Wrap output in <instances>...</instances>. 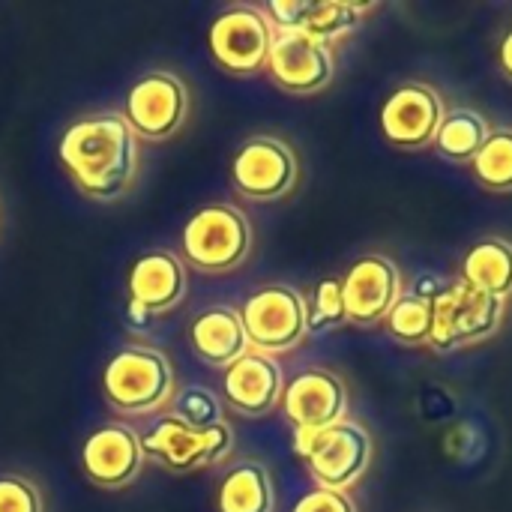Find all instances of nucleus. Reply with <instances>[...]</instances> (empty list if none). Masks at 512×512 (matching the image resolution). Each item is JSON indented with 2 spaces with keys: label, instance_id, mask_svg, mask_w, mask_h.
<instances>
[{
  "label": "nucleus",
  "instance_id": "25",
  "mask_svg": "<svg viewBox=\"0 0 512 512\" xmlns=\"http://www.w3.org/2000/svg\"><path fill=\"white\" fill-rule=\"evenodd\" d=\"M309 312V333H327L345 324V297H342V279L327 276L315 285L312 303H306Z\"/></svg>",
  "mask_w": 512,
  "mask_h": 512
},
{
  "label": "nucleus",
  "instance_id": "21",
  "mask_svg": "<svg viewBox=\"0 0 512 512\" xmlns=\"http://www.w3.org/2000/svg\"><path fill=\"white\" fill-rule=\"evenodd\" d=\"M219 512H273V483L267 468L243 462L228 471L216 498Z\"/></svg>",
  "mask_w": 512,
  "mask_h": 512
},
{
  "label": "nucleus",
  "instance_id": "19",
  "mask_svg": "<svg viewBox=\"0 0 512 512\" xmlns=\"http://www.w3.org/2000/svg\"><path fill=\"white\" fill-rule=\"evenodd\" d=\"M462 279L477 291L507 303L512 297V243L504 237H486L474 243L462 261Z\"/></svg>",
  "mask_w": 512,
  "mask_h": 512
},
{
  "label": "nucleus",
  "instance_id": "26",
  "mask_svg": "<svg viewBox=\"0 0 512 512\" xmlns=\"http://www.w3.org/2000/svg\"><path fill=\"white\" fill-rule=\"evenodd\" d=\"M174 417H180L186 426L192 429H213L222 423V405L219 399L204 390V387H186L177 399H174Z\"/></svg>",
  "mask_w": 512,
  "mask_h": 512
},
{
  "label": "nucleus",
  "instance_id": "11",
  "mask_svg": "<svg viewBox=\"0 0 512 512\" xmlns=\"http://www.w3.org/2000/svg\"><path fill=\"white\" fill-rule=\"evenodd\" d=\"M186 87L171 72H150L132 84L123 102V120L135 135L168 138L180 129L186 117Z\"/></svg>",
  "mask_w": 512,
  "mask_h": 512
},
{
  "label": "nucleus",
  "instance_id": "28",
  "mask_svg": "<svg viewBox=\"0 0 512 512\" xmlns=\"http://www.w3.org/2000/svg\"><path fill=\"white\" fill-rule=\"evenodd\" d=\"M309 6V0H273L264 6V15L270 18L273 30H303Z\"/></svg>",
  "mask_w": 512,
  "mask_h": 512
},
{
  "label": "nucleus",
  "instance_id": "18",
  "mask_svg": "<svg viewBox=\"0 0 512 512\" xmlns=\"http://www.w3.org/2000/svg\"><path fill=\"white\" fill-rule=\"evenodd\" d=\"M189 339L195 354L210 363V366H231L237 363L243 354H249V336L243 327L240 312L228 309V306H216L201 312L192 327H189Z\"/></svg>",
  "mask_w": 512,
  "mask_h": 512
},
{
  "label": "nucleus",
  "instance_id": "27",
  "mask_svg": "<svg viewBox=\"0 0 512 512\" xmlns=\"http://www.w3.org/2000/svg\"><path fill=\"white\" fill-rule=\"evenodd\" d=\"M0 512H42L39 492L21 477H0Z\"/></svg>",
  "mask_w": 512,
  "mask_h": 512
},
{
  "label": "nucleus",
  "instance_id": "23",
  "mask_svg": "<svg viewBox=\"0 0 512 512\" xmlns=\"http://www.w3.org/2000/svg\"><path fill=\"white\" fill-rule=\"evenodd\" d=\"M384 321L402 345H429L432 339V303L414 294H402Z\"/></svg>",
  "mask_w": 512,
  "mask_h": 512
},
{
  "label": "nucleus",
  "instance_id": "10",
  "mask_svg": "<svg viewBox=\"0 0 512 512\" xmlns=\"http://www.w3.org/2000/svg\"><path fill=\"white\" fill-rule=\"evenodd\" d=\"M444 114V99L435 87L408 81L384 99L381 132L390 144L405 150L429 147L438 135Z\"/></svg>",
  "mask_w": 512,
  "mask_h": 512
},
{
  "label": "nucleus",
  "instance_id": "24",
  "mask_svg": "<svg viewBox=\"0 0 512 512\" xmlns=\"http://www.w3.org/2000/svg\"><path fill=\"white\" fill-rule=\"evenodd\" d=\"M369 6H357V3H339V0H324V3H312L309 15L303 21V30L330 45L333 39H342L345 33H351L360 24V12Z\"/></svg>",
  "mask_w": 512,
  "mask_h": 512
},
{
  "label": "nucleus",
  "instance_id": "8",
  "mask_svg": "<svg viewBox=\"0 0 512 512\" xmlns=\"http://www.w3.org/2000/svg\"><path fill=\"white\" fill-rule=\"evenodd\" d=\"M210 54L228 72H258L267 66L273 45V24L255 6H231L210 27Z\"/></svg>",
  "mask_w": 512,
  "mask_h": 512
},
{
  "label": "nucleus",
  "instance_id": "12",
  "mask_svg": "<svg viewBox=\"0 0 512 512\" xmlns=\"http://www.w3.org/2000/svg\"><path fill=\"white\" fill-rule=\"evenodd\" d=\"M231 177L243 195L273 201L297 183V156L279 138H249L231 162Z\"/></svg>",
  "mask_w": 512,
  "mask_h": 512
},
{
  "label": "nucleus",
  "instance_id": "16",
  "mask_svg": "<svg viewBox=\"0 0 512 512\" xmlns=\"http://www.w3.org/2000/svg\"><path fill=\"white\" fill-rule=\"evenodd\" d=\"M225 399L243 414H267L282 402L285 378L270 354L249 351L225 369Z\"/></svg>",
  "mask_w": 512,
  "mask_h": 512
},
{
  "label": "nucleus",
  "instance_id": "17",
  "mask_svg": "<svg viewBox=\"0 0 512 512\" xmlns=\"http://www.w3.org/2000/svg\"><path fill=\"white\" fill-rule=\"evenodd\" d=\"M186 288V270L171 252H147L129 270V300L159 315L171 309Z\"/></svg>",
  "mask_w": 512,
  "mask_h": 512
},
{
  "label": "nucleus",
  "instance_id": "9",
  "mask_svg": "<svg viewBox=\"0 0 512 512\" xmlns=\"http://www.w3.org/2000/svg\"><path fill=\"white\" fill-rule=\"evenodd\" d=\"M267 69L282 90L309 96L333 81L336 63L330 45L312 39L306 30H273Z\"/></svg>",
  "mask_w": 512,
  "mask_h": 512
},
{
  "label": "nucleus",
  "instance_id": "15",
  "mask_svg": "<svg viewBox=\"0 0 512 512\" xmlns=\"http://www.w3.org/2000/svg\"><path fill=\"white\" fill-rule=\"evenodd\" d=\"M84 471L99 486H126L138 477L144 450L132 429L126 426H102L96 429L81 450Z\"/></svg>",
  "mask_w": 512,
  "mask_h": 512
},
{
  "label": "nucleus",
  "instance_id": "3",
  "mask_svg": "<svg viewBox=\"0 0 512 512\" xmlns=\"http://www.w3.org/2000/svg\"><path fill=\"white\" fill-rule=\"evenodd\" d=\"M504 321V303L477 291L465 279L447 282V288L432 300V339L435 351H456L477 345L498 333Z\"/></svg>",
  "mask_w": 512,
  "mask_h": 512
},
{
  "label": "nucleus",
  "instance_id": "20",
  "mask_svg": "<svg viewBox=\"0 0 512 512\" xmlns=\"http://www.w3.org/2000/svg\"><path fill=\"white\" fill-rule=\"evenodd\" d=\"M489 135H492V126L480 111L453 108V111L444 114L432 144L450 162H471L480 153V147L486 144Z\"/></svg>",
  "mask_w": 512,
  "mask_h": 512
},
{
  "label": "nucleus",
  "instance_id": "5",
  "mask_svg": "<svg viewBox=\"0 0 512 512\" xmlns=\"http://www.w3.org/2000/svg\"><path fill=\"white\" fill-rule=\"evenodd\" d=\"M102 387L111 405L129 414H147L168 402L174 378L171 366L159 351L123 348L102 372Z\"/></svg>",
  "mask_w": 512,
  "mask_h": 512
},
{
  "label": "nucleus",
  "instance_id": "2",
  "mask_svg": "<svg viewBox=\"0 0 512 512\" xmlns=\"http://www.w3.org/2000/svg\"><path fill=\"white\" fill-rule=\"evenodd\" d=\"M294 450L300 459H306L321 489L333 492L351 489L369 471L375 453L372 435L348 417L324 429H297Z\"/></svg>",
  "mask_w": 512,
  "mask_h": 512
},
{
  "label": "nucleus",
  "instance_id": "30",
  "mask_svg": "<svg viewBox=\"0 0 512 512\" xmlns=\"http://www.w3.org/2000/svg\"><path fill=\"white\" fill-rule=\"evenodd\" d=\"M447 288V282L441 279V276H435V273H423V276H417V282H414V297H420V300H435L441 291Z\"/></svg>",
  "mask_w": 512,
  "mask_h": 512
},
{
  "label": "nucleus",
  "instance_id": "22",
  "mask_svg": "<svg viewBox=\"0 0 512 512\" xmlns=\"http://www.w3.org/2000/svg\"><path fill=\"white\" fill-rule=\"evenodd\" d=\"M471 171L489 192H512V129H492L480 153L471 159Z\"/></svg>",
  "mask_w": 512,
  "mask_h": 512
},
{
  "label": "nucleus",
  "instance_id": "4",
  "mask_svg": "<svg viewBox=\"0 0 512 512\" xmlns=\"http://www.w3.org/2000/svg\"><path fill=\"white\" fill-rule=\"evenodd\" d=\"M249 345L261 354H279L297 348L309 336V312L300 291L288 285H270L255 291L240 309Z\"/></svg>",
  "mask_w": 512,
  "mask_h": 512
},
{
  "label": "nucleus",
  "instance_id": "7",
  "mask_svg": "<svg viewBox=\"0 0 512 512\" xmlns=\"http://www.w3.org/2000/svg\"><path fill=\"white\" fill-rule=\"evenodd\" d=\"M138 441H141L144 456H153L159 465L171 471H195V468L222 462L234 447V435L228 423H219L201 432V429L186 426L174 414L156 420Z\"/></svg>",
  "mask_w": 512,
  "mask_h": 512
},
{
  "label": "nucleus",
  "instance_id": "29",
  "mask_svg": "<svg viewBox=\"0 0 512 512\" xmlns=\"http://www.w3.org/2000/svg\"><path fill=\"white\" fill-rule=\"evenodd\" d=\"M291 512H357V507H354V501L345 492L315 489V492L303 495Z\"/></svg>",
  "mask_w": 512,
  "mask_h": 512
},
{
  "label": "nucleus",
  "instance_id": "32",
  "mask_svg": "<svg viewBox=\"0 0 512 512\" xmlns=\"http://www.w3.org/2000/svg\"><path fill=\"white\" fill-rule=\"evenodd\" d=\"M126 318H129V324H132V327L144 330V327H150V321H153V312H147L141 303L129 300V312H126Z\"/></svg>",
  "mask_w": 512,
  "mask_h": 512
},
{
  "label": "nucleus",
  "instance_id": "31",
  "mask_svg": "<svg viewBox=\"0 0 512 512\" xmlns=\"http://www.w3.org/2000/svg\"><path fill=\"white\" fill-rule=\"evenodd\" d=\"M498 66H501L504 78L512 81V27L504 33V39H501V45H498Z\"/></svg>",
  "mask_w": 512,
  "mask_h": 512
},
{
  "label": "nucleus",
  "instance_id": "6",
  "mask_svg": "<svg viewBox=\"0 0 512 512\" xmlns=\"http://www.w3.org/2000/svg\"><path fill=\"white\" fill-rule=\"evenodd\" d=\"M252 246V231L246 216L228 204L201 207L183 228V249L192 264L204 270L237 267Z\"/></svg>",
  "mask_w": 512,
  "mask_h": 512
},
{
  "label": "nucleus",
  "instance_id": "1",
  "mask_svg": "<svg viewBox=\"0 0 512 512\" xmlns=\"http://www.w3.org/2000/svg\"><path fill=\"white\" fill-rule=\"evenodd\" d=\"M60 159L84 195L117 198L135 177L138 141L120 114H99L66 129Z\"/></svg>",
  "mask_w": 512,
  "mask_h": 512
},
{
  "label": "nucleus",
  "instance_id": "13",
  "mask_svg": "<svg viewBox=\"0 0 512 512\" xmlns=\"http://www.w3.org/2000/svg\"><path fill=\"white\" fill-rule=\"evenodd\" d=\"M345 318L360 327H372L390 315L402 297V273L384 255H363L342 279Z\"/></svg>",
  "mask_w": 512,
  "mask_h": 512
},
{
  "label": "nucleus",
  "instance_id": "14",
  "mask_svg": "<svg viewBox=\"0 0 512 512\" xmlns=\"http://www.w3.org/2000/svg\"><path fill=\"white\" fill-rule=\"evenodd\" d=\"M282 411L294 429H324L345 420L348 390L327 369H306L282 390Z\"/></svg>",
  "mask_w": 512,
  "mask_h": 512
}]
</instances>
